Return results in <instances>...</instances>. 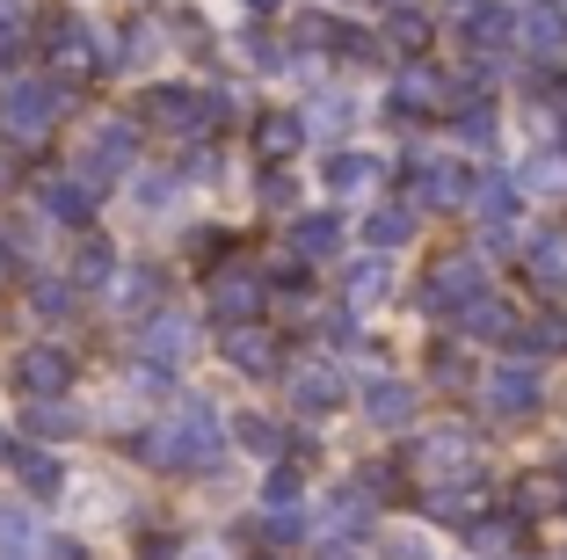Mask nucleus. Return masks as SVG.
I'll return each instance as SVG.
<instances>
[{
    "label": "nucleus",
    "instance_id": "nucleus-27",
    "mask_svg": "<svg viewBox=\"0 0 567 560\" xmlns=\"http://www.w3.org/2000/svg\"><path fill=\"white\" fill-rule=\"evenodd\" d=\"M16 474H22L30 495H59V488H66V466L44 459V451H16Z\"/></svg>",
    "mask_w": 567,
    "mask_h": 560
},
{
    "label": "nucleus",
    "instance_id": "nucleus-21",
    "mask_svg": "<svg viewBox=\"0 0 567 560\" xmlns=\"http://www.w3.org/2000/svg\"><path fill=\"white\" fill-rule=\"evenodd\" d=\"M334 247H342V218L313 212V218H299V226H291V255H299V263H328Z\"/></svg>",
    "mask_w": 567,
    "mask_h": 560
},
{
    "label": "nucleus",
    "instance_id": "nucleus-29",
    "mask_svg": "<svg viewBox=\"0 0 567 560\" xmlns=\"http://www.w3.org/2000/svg\"><path fill=\"white\" fill-rule=\"evenodd\" d=\"M466 539H473V553L502 560V553H509V546H524V525H502V517H487V525H473Z\"/></svg>",
    "mask_w": 567,
    "mask_h": 560
},
{
    "label": "nucleus",
    "instance_id": "nucleus-31",
    "mask_svg": "<svg viewBox=\"0 0 567 560\" xmlns=\"http://www.w3.org/2000/svg\"><path fill=\"white\" fill-rule=\"evenodd\" d=\"M175 197H183V175H146L138 182V212H167Z\"/></svg>",
    "mask_w": 567,
    "mask_h": 560
},
{
    "label": "nucleus",
    "instance_id": "nucleus-1",
    "mask_svg": "<svg viewBox=\"0 0 567 560\" xmlns=\"http://www.w3.org/2000/svg\"><path fill=\"white\" fill-rule=\"evenodd\" d=\"M226 451V422H218L212 400H183L175 415H161V429L146 437V459L167 466V474H197Z\"/></svg>",
    "mask_w": 567,
    "mask_h": 560
},
{
    "label": "nucleus",
    "instance_id": "nucleus-12",
    "mask_svg": "<svg viewBox=\"0 0 567 560\" xmlns=\"http://www.w3.org/2000/svg\"><path fill=\"white\" fill-rule=\"evenodd\" d=\"M226 364H234L240 379H269V371H277V343H269L262 328H248V320H240V328L226 335Z\"/></svg>",
    "mask_w": 567,
    "mask_h": 560
},
{
    "label": "nucleus",
    "instance_id": "nucleus-13",
    "mask_svg": "<svg viewBox=\"0 0 567 560\" xmlns=\"http://www.w3.org/2000/svg\"><path fill=\"white\" fill-rule=\"evenodd\" d=\"M95 30L87 22H59L51 30V73H95Z\"/></svg>",
    "mask_w": 567,
    "mask_h": 560
},
{
    "label": "nucleus",
    "instance_id": "nucleus-14",
    "mask_svg": "<svg viewBox=\"0 0 567 560\" xmlns=\"http://www.w3.org/2000/svg\"><path fill=\"white\" fill-rule=\"evenodd\" d=\"M517 44L560 51V44H567V16L553 8V0H524V8H517Z\"/></svg>",
    "mask_w": 567,
    "mask_h": 560
},
{
    "label": "nucleus",
    "instance_id": "nucleus-32",
    "mask_svg": "<svg viewBox=\"0 0 567 560\" xmlns=\"http://www.w3.org/2000/svg\"><path fill=\"white\" fill-rule=\"evenodd\" d=\"M306 139V116H269L262 124V153H291Z\"/></svg>",
    "mask_w": 567,
    "mask_h": 560
},
{
    "label": "nucleus",
    "instance_id": "nucleus-34",
    "mask_svg": "<svg viewBox=\"0 0 567 560\" xmlns=\"http://www.w3.org/2000/svg\"><path fill=\"white\" fill-rule=\"evenodd\" d=\"M37 314H44V320H66L73 314V284H37Z\"/></svg>",
    "mask_w": 567,
    "mask_h": 560
},
{
    "label": "nucleus",
    "instance_id": "nucleus-36",
    "mask_svg": "<svg viewBox=\"0 0 567 560\" xmlns=\"http://www.w3.org/2000/svg\"><path fill=\"white\" fill-rule=\"evenodd\" d=\"M532 349H567V314H538L532 320Z\"/></svg>",
    "mask_w": 567,
    "mask_h": 560
},
{
    "label": "nucleus",
    "instance_id": "nucleus-40",
    "mask_svg": "<svg viewBox=\"0 0 567 560\" xmlns=\"http://www.w3.org/2000/svg\"><path fill=\"white\" fill-rule=\"evenodd\" d=\"M16 459V437H8V422H0V466Z\"/></svg>",
    "mask_w": 567,
    "mask_h": 560
},
{
    "label": "nucleus",
    "instance_id": "nucleus-22",
    "mask_svg": "<svg viewBox=\"0 0 567 560\" xmlns=\"http://www.w3.org/2000/svg\"><path fill=\"white\" fill-rule=\"evenodd\" d=\"M385 292H393V269H385V255H364V263L342 269V298H350V306H379Z\"/></svg>",
    "mask_w": 567,
    "mask_h": 560
},
{
    "label": "nucleus",
    "instance_id": "nucleus-10",
    "mask_svg": "<svg viewBox=\"0 0 567 560\" xmlns=\"http://www.w3.org/2000/svg\"><path fill=\"white\" fill-rule=\"evenodd\" d=\"M66 379H73V357H66V349H44V343H37V349H22V357H16V386H22V394H37V400H44V394H66Z\"/></svg>",
    "mask_w": 567,
    "mask_h": 560
},
{
    "label": "nucleus",
    "instance_id": "nucleus-6",
    "mask_svg": "<svg viewBox=\"0 0 567 560\" xmlns=\"http://www.w3.org/2000/svg\"><path fill=\"white\" fill-rule=\"evenodd\" d=\"M189 349H197V328H189L183 314H146V328H138V364H153V371H175V364H189Z\"/></svg>",
    "mask_w": 567,
    "mask_h": 560
},
{
    "label": "nucleus",
    "instance_id": "nucleus-26",
    "mask_svg": "<svg viewBox=\"0 0 567 560\" xmlns=\"http://www.w3.org/2000/svg\"><path fill=\"white\" fill-rule=\"evenodd\" d=\"M473 212L502 233L509 218H517V182H473Z\"/></svg>",
    "mask_w": 567,
    "mask_h": 560
},
{
    "label": "nucleus",
    "instance_id": "nucleus-25",
    "mask_svg": "<svg viewBox=\"0 0 567 560\" xmlns=\"http://www.w3.org/2000/svg\"><path fill=\"white\" fill-rule=\"evenodd\" d=\"M517 190H538V197H567V153H532L517 175Z\"/></svg>",
    "mask_w": 567,
    "mask_h": 560
},
{
    "label": "nucleus",
    "instance_id": "nucleus-20",
    "mask_svg": "<svg viewBox=\"0 0 567 560\" xmlns=\"http://www.w3.org/2000/svg\"><path fill=\"white\" fill-rule=\"evenodd\" d=\"M524 269H532V284H546V292H567V233H538V241L524 247Z\"/></svg>",
    "mask_w": 567,
    "mask_h": 560
},
{
    "label": "nucleus",
    "instance_id": "nucleus-11",
    "mask_svg": "<svg viewBox=\"0 0 567 560\" xmlns=\"http://www.w3.org/2000/svg\"><path fill=\"white\" fill-rule=\"evenodd\" d=\"M364 415H371L379 429H408V422H415V386L371 371V379H364Z\"/></svg>",
    "mask_w": 567,
    "mask_h": 560
},
{
    "label": "nucleus",
    "instance_id": "nucleus-35",
    "mask_svg": "<svg viewBox=\"0 0 567 560\" xmlns=\"http://www.w3.org/2000/svg\"><path fill=\"white\" fill-rule=\"evenodd\" d=\"M458 139H466L473 153H481V146H495V116H487V110H466V116H458Z\"/></svg>",
    "mask_w": 567,
    "mask_h": 560
},
{
    "label": "nucleus",
    "instance_id": "nucleus-37",
    "mask_svg": "<svg viewBox=\"0 0 567 560\" xmlns=\"http://www.w3.org/2000/svg\"><path fill=\"white\" fill-rule=\"evenodd\" d=\"M269 502H277V510H291V502H299V474H291V466H277V474H269Z\"/></svg>",
    "mask_w": 567,
    "mask_h": 560
},
{
    "label": "nucleus",
    "instance_id": "nucleus-2",
    "mask_svg": "<svg viewBox=\"0 0 567 560\" xmlns=\"http://www.w3.org/2000/svg\"><path fill=\"white\" fill-rule=\"evenodd\" d=\"M59 116H66V88L51 73H16L0 88V132L8 139H44Z\"/></svg>",
    "mask_w": 567,
    "mask_h": 560
},
{
    "label": "nucleus",
    "instance_id": "nucleus-19",
    "mask_svg": "<svg viewBox=\"0 0 567 560\" xmlns=\"http://www.w3.org/2000/svg\"><path fill=\"white\" fill-rule=\"evenodd\" d=\"M408 241H415V212H408V204H379V212L364 218L371 255H393V247H408Z\"/></svg>",
    "mask_w": 567,
    "mask_h": 560
},
{
    "label": "nucleus",
    "instance_id": "nucleus-23",
    "mask_svg": "<svg viewBox=\"0 0 567 560\" xmlns=\"http://www.w3.org/2000/svg\"><path fill=\"white\" fill-rule=\"evenodd\" d=\"M350 124H357V102L342 95V88H328V95L306 110V132L313 139H350Z\"/></svg>",
    "mask_w": 567,
    "mask_h": 560
},
{
    "label": "nucleus",
    "instance_id": "nucleus-4",
    "mask_svg": "<svg viewBox=\"0 0 567 560\" xmlns=\"http://www.w3.org/2000/svg\"><path fill=\"white\" fill-rule=\"evenodd\" d=\"M473 298H487L481 255H436V269L422 277V306H430V314H466Z\"/></svg>",
    "mask_w": 567,
    "mask_h": 560
},
{
    "label": "nucleus",
    "instance_id": "nucleus-7",
    "mask_svg": "<svg viewBox=\"0 0 567 560\" xmlns=\"http://www.w3.org/2000/svg\"><path fill=\"white\" fill-rule=\"evenodd\" d=\"M408 182L422 204H473V175L444 153H408Z\"/></svg>",
    "mask_w": 567,
    "mask_h": 560
},
{
    "label": "nucleus",
    "instance_id": "nucleus-42",
    "mask_svg": "<svg viewBox=\"0 0 567 560\" xmlns=\"http://www.w3.org/2000/svg\"><path fill=\"white\" fill-rule=\"evenodd\" d=\"M255 8H277V0H255Z\"/></svg>",
    "mask_w": 567,
    "mask_h": 560
},
{
    "label": "nucleus",
    "instance_id": "nucleus-18",
    "mask_svg": "<svg viewBox=\"0 0 567 560\" xmlns=\"http://www.w3.org/2000/svg\"><path fill=\"white\" fill-rule=\"evenodd\" d=\"M255 298H262V284H255L248 269H226V277H212V314H218V320H234V328L255 314Z\"/></svg>",
    "mask_w": 567,
    "mask_h": 560
},
{
    "label": "nucleus",
    "instance_id": "nucleus-3",
    "mask_svg": "<svg viewBox=\"0 0 567 560\" xmlns=\"http://www.w3.org/2000/svg\"><path fill=\"white\" fill-rule=\"evenodd\" d=\"M546 408V371H538L532 357H509L487 371V415L495 422H524V415Z\"/></svg>",
    "mask_w": 567,
    "mask_h": 560
},
{
    "label": "nucleus",
    "instance_id": "nucleus-16",
    "mask_svg": "<svg viewBox=\"0 0 567 560\" xmlns=\"http://www.w3.org/2000/svg\"><path fill=\"white\" fill-rule=\"evenodd\" d=\"M44 531L30 525V510H16V502H0V560H44Z\"/></svg>",
    "mask_w": 567,
    "mask_h": 560
},
{
    "label": "nucleus",
    "instance_id": "nucleus-9",
    "mask_svg": "<svg viewBox=\"0 0 567 560\" xmlns=\"http://www.w3.org/2000/svg\"><path fill=\"white\" fill-rule=\"evenodd\" d=\"M291 408H306V415H328V408H342V364H328V357H313V364H299L291 371Z\"/></svg>",
    "mask_w": 567,
    "mask_h": 560
},
{
    "label": "nucleus",
    "instance_id": "nucleus-24",
    "mask_svg": "<svg viewBox=\"0 0 567 560\" xmlns=\"http://www.w3.org/2000/svg\"><path fill=\"white\" fill-rule=\"evenodd\" d=\"M371 182H379V161H371V153H334L328 161V190H342V197H364Z\"/></svg>",
    "mask_w": 567,
    "mask_h": 560
},
{
    "label": "nucleus",
    "instance_id": "nucleus-5",
    "mask_svg": "<svg viewBox=\"0 0 567 560\" xmlns=\"http://www.w3.org/2000/svg\"><path fill=\"white\" fill-rule=\"evenodd\" d=\"M138 161V132L132 124H95V132L81 139V182L95 190V182H124Z\"/></svg>",
    "mask_w": 567,
    "mask_h": 560
},
{
    "label": "nucleus",
    "instance_id": "nucleus-28",
    "mask_svg": "<svg viewBox=\"0 0 567 560\" xmlns=\"http://www.w3.org/2000/svg\"><path fill=\"white\" fill-rule=\"evenodd\" d=\"M117 277V247L110 241H81V255H73V284H110Z\"/></svg>",
    "mask_w": 567,
    "mask_h": 560
},
{
    "label": "nucleus",
    "instance_id": "nucleus-17",
    "mask_svg": "<svg viewBox=\"0 0 567 560\" xmlns=\"http://www.w3.org/2000/svg\"><path fill=\"white\" fill-rule=\"evenodd\" d=\"M110 298H117V314L146 320V314H161V277H153V269H117V277H110Z\"/></svg>",
    "mask_w": 567,
    "mask_h": 560
},
{
    "label": "nucleus",
    "instance_id": "nucleus-15",
    "mask_svg": "<svg viewBox=\"0 0 567 560\" xmlns=\"http://www.w3.org/2000/svg\"><path fill=\"white\" fill-rule=\"evenodd\" d=\"M44 218H59V226H87L95 218V190H87L81 175H66V182H44Z\"/></svg>",
    "mask_w": 567,
    "mask_h": 560
},
{
    "label": "nucleus",
    "instance_id": "nucleus-41",
    "mask_svg": "<svg viewBox=\"0 0 567 560\" xmlns=\"http://www.w3.org/2000/svg\"><path fill=\"white\" fill-rule=\"evenodd\" d=\"M0 269H8V241H0Z\"/></svg>",
    "mask_w": 567,
    "mask_h": 560
},
{
    "label": "nucleus",
    "instance_id": "nucleus-38",
    "mask_svg": "<svg viewBox=\"0 0 567 560\" xmlns=\"http://www.w3.org/2000/svg\"><path fill=\"white\" fill-rule=\"evenodd\" d=\"M385 37H393V44H408V51H415V44H422V37H430V30H422L415 16H393V22H385Z\"/></svg>",
    "mask_w": 567,
    "mask_h": 560
},
{
    "label": "nucleus",
    "instance_id": "nucleus-30",
    "mask_svg": "<svg viewBox=\"0 0 567 560\" xmlns=\"http://www.w3.org/2000/svg\"><path fill=\"white\" fill-rule=\"evenodd\" d=\"M30 429H37V437H73V429H81V415H73L66 400H37V408H30Z\"/></svg>",
    "mask_w": 567,
    "mask_h": 560
},
{
    "label": "nucleus",
    "instance_id": "nucleus-8",
    "mask_svg": "<svg viewBox=\"0 0 567 560\" xmlns=\"http://www.w3.org/2000/svg\"><path fill=\"white\" fill-rule=\"evenodd\" d=\"M415 466H422V474H430V480H458V474H466V466H473V437H466V429H458V422L430 429V437H422V445H415Z\"/></svg>",
    "mask_w": 567,
    "mask_h": 560
},
{
    "label": "nucleus",
    "instance_id": "nucleus-39",
    "mask_svg": "<svg viewBox=\"0 0 567 560\" xmlns=\"http://www.w3.org/2000/svg\"><path fill=\"white\" fill-rule=\"evenodd\" d=\"M183 560H226V553H218V546H189Z\"/></svg>",
    "mask_w": 567,
    "mask_h": 560
},
{
    "label": "nucleus",
    "instance_id": "nucleus-33",
    "mask_svg": "<svg viewBox=\"0 0 567 560\" xmlns=\"http://www.w3.org/2000/svg\"><path fill=\"white\" fill-rule=\"evenodd\" d=\"M240 445H248V451H277L284 437H277V422H269V415H240Z\"/></svg>",
    "mask_w": 567,
    "mask_h": 560
}]
</instances>
